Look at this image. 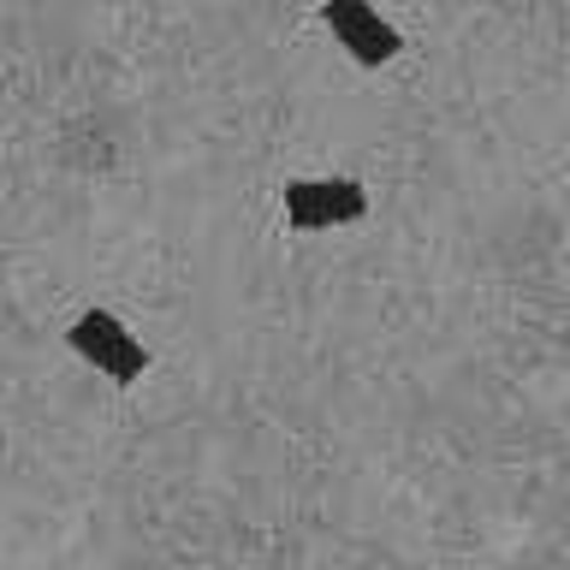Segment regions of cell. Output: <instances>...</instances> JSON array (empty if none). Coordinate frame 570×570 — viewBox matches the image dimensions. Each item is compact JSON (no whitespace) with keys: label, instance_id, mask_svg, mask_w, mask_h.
<instances>
[{"label":"cell","instance_id":"6da1fadb","mask_svg":"<svg viewBox=\"0 0 570 570\" xmlns=\"http://www.w3.org/2000/svg\"><path fill=\"white\" fill-rule=\"evenodd\" d=\"M66 345L78 351L89 368H101L107 381H119V386H137L142 374H149V351H142V338L125 327L114 309H83L66 327Z\"/></svg>","mask_w":570,"mask_h":570},{"label":"cell","instance_id":"7a4b0ae2","mask_svg":"<svg viewBox=\"0 0 570 570\" xmlns=\"http://www.w3.org/2000/svg\"><path fill=\"white\" fill-rule=\"evenodd\" d=\"M368 214V190L356 178H292L285 185V226L292 232H327Z\"/></svg>","mask_w":570,"mask_h":570},{"label":"cell","instance_id":"3957f363","mask_svg":"<svg viewBox=\"0 0 570 570\" xmlns=\"http://www.w3.org/2000/svg\"><path fill=\"white\" fill-rule=\"evenodd\" d=\"M321 24L333 30V42L351 53L356 66H392L404 53V36L381 18V7L368 0H321Z\"/></svg>","mask_w":570,"mask_h":570}]
</instances>
